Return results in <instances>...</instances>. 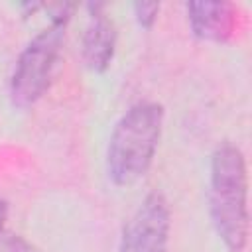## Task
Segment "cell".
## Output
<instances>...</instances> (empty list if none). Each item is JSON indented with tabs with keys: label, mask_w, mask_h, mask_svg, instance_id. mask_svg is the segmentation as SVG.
<instances>
[{
	"label": "cell",
	"mask_w": 252,
	"mask_h": 252,
	"mask_svg": "<svg viewBox=\"0 0 252 252\" xmlns=\"http://www.w3.org/2000/svg\"><path fill=\"white\" fill-rule=\"evenodd\" d=\"M209 211L219 238L230 252H240L248 240V177L242 152L222 144L211 158Z\"/></svg>",
	"instance_id": "obj_1"
},
{
	"label": "cell",
	"mask_w": 252,
	"mask_h": 252,
	"mask_svg": "<svg viewBox=\"0 0 252 252\" xmlns=\"http://www.w3.org/2000/svg\"><path fill=\"white\" fill-rule=\"evenodd\" d=\"M161 126L163 108L158 102H140L122 114L106 148V171L116 185L128 187L146 175L158 150Z\"/></svg>",
	"instance_id": "obj_2"
},
{
	"label": "cell",
	"mask_w": 252,
	"mask_h": 252,
	"mask_svg": "<svg viewBox=\"0 0 252 252\" xmlns=\"http://www.w3.org/2000/svg\"><path fill=\"white\" fill-rule=\"evenodd\" d=\"M63 35L65 24L51 22V26L32 37L20 53L10 79V100L16 108L33 106L47 91L57 65Z\"/></svg>",
	"instance_id": "obj_3"
},
{
	"label": "cell",
	"mask_w": 252,
	"mask_h": 252,
	"mask_svg": "<svg viewBox=\"0 0 252 252\" xmlns=\"http://www.w3.org/2000/svg\"><path fill=\"white\" fill-rule=\"evenodd\" d=\"M169 207L161 193H150L128 219L120 238V252H167Z\"/></svg>",
	"instance_id": "obj_4"
},
{
	"label": "cell",
	"mask_w": 252,
	"mask_h": 252,
	"mask_svg": "<svg viewBox=\"0 0 252 252\" xmlns=\"http://www.w3.org/2000/svg\"><path fill=\"white\" fill-rule=\"evenodd\" d=\"M89 8L91 16L83 35V61L91 71L102 73L114 55L116 28L114 22L102 12L100 4H91Z\"/></svg>",
	"instance_id": "obj_5"
},
{
	"label": "cell",
	"mask_w": 252,
	"mask_h": 252,
	"mask_svg": "<svg viewBox=\"0 0 252 252\" xmlns=\"http://www.w3.org/2000/svg\"><path fill=\"white\" fill-rule=\"evenodd\" d=\"M187 18L193 33L205 41H226L236 26V10L228 2H189Z\"/></svg>",
	"instance_id": "obj_6"
},
{
	"label": "cell",
	"mask_w": 252,
	"mask_h": 252,
	"mask_svg": "<svg viewBox=\"0 0 252 252\" xmlns=\"http://www.w3.org/2000/svg\"><path fill=\"white\" fill-rule=\"evenodd\" d=\"M158 12H159L158 2H136L134 4V14L142 28H152L158 18Z\"/></svg>",
	"instance_id": "obj_7"
},
{
	"label": "cell",
	"mask_w": 252,
	"mask_h": 252,
	"mask_svg": "<svg viewBox=\"0 0 252 252\" xmlns=\"http://www.w3.org/2000/svg\"><path fill=\"white\" fill-rule=\"evenodd\" d=\"M0 252H37V250L22 236H6L4 240H0Z\"/></svg>",
	"instance_id": "obj_8"
},
{
	"label": "cell",
	"mask_w": 252,
	"mask_h": 252,
	"mask_svg": "<svg viewBox=\"0 0 252 252\" xmlns=\"http://www.w3.org/2000/svg\"><path fill=\"white\" fill-rule=\"evenodd\" d=\"M6 217H8V205H6V201L0 199V230H2V226H4Z\"/></svg>",
	"instance_id": "obj_9"
}]
</instances>
